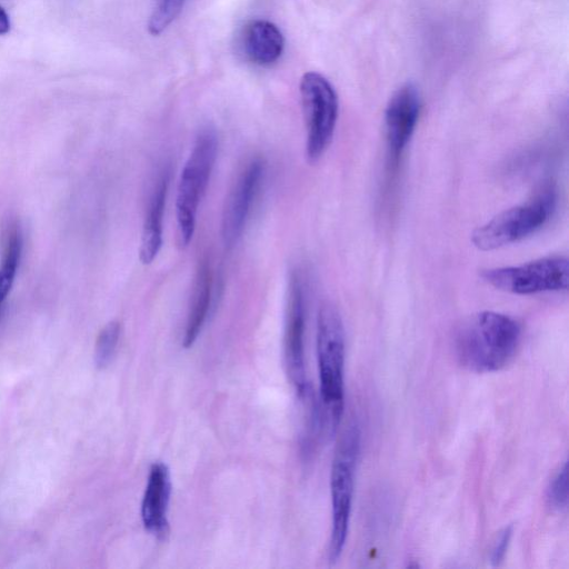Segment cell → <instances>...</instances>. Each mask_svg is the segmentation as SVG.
I'll return each mask as SVG.
<instances>
[{
  "instance_id": "obj_20",
  "label": "cell",
  "mask_w": 569,
  "mask_h": 569,
  "mask_svg": "<svg viewBox=\"0 0 569 569\" xmlns=\"http://www.w3.org/2000/svg\"><path fill=\"white\" fill-rule=\"evenodd\" d=\"M10 29V20L8 13L0 6V34H4Z\"/></svg>"
},
{
  "instance_id": "obj_7",
  "label": "cell",
  "mask_w": 569,
  "mask_h": 569,
  "mask_svg": "<svg viewBox=\"0 0 569 569\" xmlns=\"http://www.w3.org/2000/svg\"><path fill=\"white\" fill-rule=\"evenodd\" d=\"M481 278L493 288L513 295L567 290L568 259L548 256L518 266L490 268L481 271Z\"/></svg>"
},
{
  "instance_id": "obj_14",
  "label": "cell",
  "mask_w": 569,
  "mask_h": 569,
  "mask_svg": "<svg viewBox=\"0 0 569 569\" xmlns=\"http://www.w3.org/2000/svg\"><path fill=\"white\" fill-rule=\"evenodd\" d=\"M212 270L208 260L199 263L196 272L190 307L186 321L182 345L191 347L201 332L207 320L212 295Z\"/></svg>"
},
{
  "instance_id": "obj_15",
  "label": "cell",
  "mask_w": 569,
  "mask_h": 569,
  "mask_svg": "<svg viewBox=\"0 0 569 569\" xmlns=\"http://www.w3.org/2000/svg\"><path fill=\"white\" fill-rule=\"evenodd\" d=\"M22 249L21 233L17 224L6 231L3 253L0 262V305L10 291L20 261Z\"/></svg>"
},
{
  "instance_id": "obj_11",
  "label": "cell",
  "mask_w": 569,
  "mask_h": 569,
  "mask_svg": "<svg viewBox=\"0 0 569 569\" xmlns=\"http://www.w3.org/2000/svg\"><path fill=\"white\" fill-rule=\"evenodd\" d=\"M171 493L170 471L166 463L156 461L149 469L141 502V519L146 530L157 537L168 532V507Z\"/></svg>"
},
{
  "instance_id": "obj_17",
  "label": "cell",
  "mask_w": 569,
  "mask_h": 569,
  "mask_svg": "<svg viewBox=\"0 0 569 569\" xmlns=\"http://www.w3.org/2000/svg\"><path fill=\"white\" fill-rule=\"evenodd\" d=\"M120 337V323L110 321L100 331L94 349V361L98 368H104L111 361Z\"/></svg>"
},
{
  "instance_id": "obj_2",
  "label": "cell",
  "mask_w": 569,
  "mask_h": 569,
  "mask_svg": "<svg viewBox=\"0 0 569 569\" xmlns=\"http://www.w3.org/2000/svg\"><path fill=\"white\" fill-rule=\"evenodd\" d=\"M345 328L337 308L322 303L317 318V359L320 381L321 431L333 435L345 405Z\"/></svg>"
},
{
  "instance_id": "obj_4",
  "label": "cell",
  "mask_w": 569,
  "mask_h": 569,
  "mask_svg": "<svg viewBox=\"0 0 569 569\" xmlns=\"http://www.w3.org/2000/svg\"><path fill=\"white\" fill-rule=\"evenodd\" d=\"M556 192L546 186L532 199L508 208L473 230L471 241L481 251L518 242L541 229L556 207Z\"/></svg>"
},
{
  "instance_id": "obj_12",
  "label": "cell",
  "mask_w": 569,
  "mask_h": 569,
  "mask_svg": "<svg viewBox=\"0 0 569 569\" xmlns=\"http://www.w3.org/2000/svg\"><path fill=\"white\" fill-rule=\"evenodd\" d=\"M239 47L246 60L257 66L268 67L276 63L282 56L284 38L273 22L254 19L242 28Z\"/></svg>"
},
{
  "instance_id": "obj_1",
  "label": "cell",
  "mask_w": 569,
  "mask_h": 569,
  "mask_svg": "<svg viewBox=\"0 0 569 569\" xmlns=\"http://www.w3.org/2000/svg\"><path fill=\"white\" fill-rule=\"evenodd\" d=\"M520 337L521 328L511 317L480 311L459 326L455 336L456 357L470 371H498L515 357Z\"/></svg>"
},
{
  "instance_id": "obj_8",
  "label": "cell",
  "mask_w": 569,
  "mask_h": 569,
  "mask_svg": "<svg viewBox=\"0 0 569 569\" xmlns=\"http://www.w3.org/2000/svg\"><path fill=\"white\" fill-rule=\"evenodd\" d=\"M299 270L290 272L284 317L283 357L286 371L302 399L310 390L305 367V286Z\"/></svg>"
},
{
  "instance_id": "obj_19",
  "label": "cell",
  "mask_w": 569,
  "mask_h": 569,
  "mask_svg": "<svg viewBox=\"0 0 569 569\" xmlns=\"http://www.w3.org/2000/svg\"><path fill=\"white\" fill-rule=\"evenodd\" d=\"M513 528L512 526L505 527L498 535L493 547L490 553V563L492 566H498L505 559L507 553L511 537H512Z\"/></svg>"
},
{
  "instance_id": "obj_10",
  "label": "cell",
  "mask_w": 569,
  "mask_h": 569,
  "mask_svg": "<svg viewBox=\"0 0 569 569\" xmlns=\"http://www.w3.org/2000/svg\"><path fill=\"white\" fill-rule=\"evenodd\" d=\"M420 109V93L412 83L401 86L389 99L385 110L383 127L391 163H398L408 146L417 127Z\"/></svg>"
},
{
  "instance_id": "obj_6",
  "label": "cell",
  "mask_w": 569,
  "mask_h": 569,
  "mask_svg": "<svg viewBox=\"0 0 569 569\" xmlns=\"http://www.w3.org/2000/svg\"><path fill=\"white\" fill-rule=\"evenodd\" d=\"M300 98L306 126V157L316 162L330 146L338 119V97L320 73L306 72L300 81Z\"/></svg>"
},
{
  "instance_id": "obj_9",
  "label": "cell",
  "mask_w": 569,
  "mask_h": 569,
  "mask_svg": "<svg viewBox=\"0 0 569 569\" xmlns=\"http://www.w3.org/2000/svg\"><path fill=\"white\" fill-rule=\"evenodd\" d=\"M266 163L256 157L238 174L227 197L222 213L221 236L226 247L240 239L263 180Z\"/></svg>"
},
{
  "instance_id": "obj_5",
  "label": "cell",
  "mask_w": 569,
  "mask_h": 569,
  "mask_svg": "<svg viewBox=\"0 0 569 569\" xmlns=\"http://www.w3.org/2000/svg\"><path fill=\"white\" fill-rule=\"evenodd\" d=\"M217 150L216 132L211 128L201 130L181 171L176 214L179 240L183 247L188 246L193 237L198 208L209 183Z\"/></svg>"
},
{
  "instance_id": "obj_3",
  "label": "cell",
  "mask_w": 569,
  "mask_h": 569,
  "mask_svg": "<svg viewBox=\"0 0 569 569\" xmlns=\"http://www.w3.org/2000/svg\"><path fill=\"white\" fill-rule=\"evenodd\" d=\"M360 443V428L352 421L339 438L331 466L332 522L328 549L330 562L337 561L340 557L348 536Z\"/></svg>"
},
{
  "instance_id": "obj_13",
  "label": "cell",
  "mask_w": 569,
  "mask_h": 569,
  "mask_svg": "<svg viewBox=\"0 0 569 569\" xmlns=\"http://www.w3.org/2000/svg\"><path fill=\"white\" fill-rule=\"evenodd\" d=\"M169 174L163 172L151 192L141 233L139 257L143 264H150L158 256L162 246V221Z\"/></svg>"
},
{
  "instance_id": "obj_16",
  "label": "cell",
  "mask_w": 569,
  "mask_h": 569,
  "mask_svg": "<svg viewBox=\"0 0 569 569\" xmlns=\"http://www.w3.org/2000/svg\"><path fill=\"white\" fill-rule=\"evenodd\" d=\"M186 0H158L148 22L149 33L161 34L180 14Z\"/></svg>"
},
{
  "instance_id": "obj_18",
  "label": "cell",
  "mask_w": 569,
  "mask_h": 569,
  "mask_svg": "<svg viewBox=\"0 0 569 569\" xmlns=\"http://www.w3.org/2000/svg\"><path fill=\"white\" fill-rule=\"evenodd\" d=\"M547 499L551 508L556 510L566 509L568 506V463L559 468L549 483Z\"/></svg>"
}]
</instances>
